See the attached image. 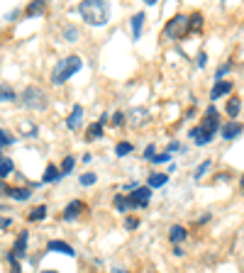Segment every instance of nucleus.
Wrapping results in <instances>:
<instances>
[{"mask_svg":"<svg viewBox=\"0 0 244 273\" xmlns=\"http://www.w3.org/2000/svg\"><path fill=\"white\" fill-rule=\"evenodd\" d=\"M74 166H76V159H74V156H66V159H64V164H61V176H64V173H71V171H74Z\"/></svg>","mask_w":244,"mask_h":273,"instance_id":"nucleus-29","label":"nucleus"},{"mask_svg":"<svg viewBox=\"0 0 244 273\" xmlns=\"http://www.w3.org/2000/svg\"><path fill=\"white\" fill-rule=\"evenodd\" d=\"M125 227H127V229H137V227H139V219H137V217H127V219H125Z\"/></svg>","mask_w":244,"mask_h":273,"instance_id":"nucleus-37","label":"nucleus"},{"mask_svg":"<svg viewBox=\"0 0 244 273\" xmlns=\"http://www.w3.org/2000/svg\"><path fill=\"white\" fill-rule=\"evenodd\" d=\"M27 237H30L27 232H22V234L18 237V244H15V251H13L15 256H25V251H27Z\"/></svg>","mask_w":244,"mask_h":273,"instance_id":"nucleus-18","label":"nucleus"},{"mask_svg":"<svg viewBox=\"0 0 244 273\" xmlns=\"http://www.w3.org/2000/svg\"><path fill=\"white\" fill-rule=\"evenodd\" d=\"M113 125H115V127H122V125H125V112H115V115H113Z\"/></svg>","mask_w":244,"mask_h":273,"instance_id":"nucleus-36","label":"nucleus"},{"mask_svg":"<svg viewBox=\"0 0 244 273\" xmlns=\"http://www.w3.org/2000/svg\"><path fill=\"white\" fill-rule=\"evenodd\" d=\"M115 273H125V271H120V268H117V271H115Z\"/></svg>","mask_w":244,"mask_h":273,"instance_id":"nucleus-46","label":"nucleus"},{"mask_svg":"<svg viewBox=\"0 0 244 273\" xmlns=\"http://www.w3.org/2000/svg\"><path fill=\"white\" fill-rule=\"evenodd\" d=\"M20 129H22V134H37V127L32 125V122H20Z\"/></svg>","mask_w":244,"mask_h":273,"instance_id":"nucleus-32","label":"nucleus"},{"mask_svg":"<svg viewBox=\"0 0 244 273\" xmlns=\"http://www.w3.org/2000/svg\"><path fill=\"white\" fill-rule=\"evenodd\" d=\"M83 210H86V205H83L81 200H71L69 205H66V210H64V219H66V222H74V219L81 217Z\"/></svg>","mask_w":244,"mask_h":273,"instance_id":"nucleus-6","label":"nucleus"},{"mask_svg":"<svg viewBox=\"0 0 244 273\" xmlns=\"http://www.w3.org/2000/svg\"><path fill=\"white\" fill-rule=\"evenodd\" d=\"M242 125L239 122H227L225 127L220 129V134H222V139H237L239 134H242Z\"/></svg>","mask_w":244,"mask_h":273,"instance_id":"nucleus-8","label":"nucleus"},{"mask_svg":"<svg viewBox=\"0 0 244 273\" xmlns=\"http://www.w3.org/2000/svg\"><path fill=\"white\" fill-rule=\"evenodd\" d=\"M13 168H15V164H13V159L3 156V159H0V181H3L5 176H10V173H13Z\"/></svg>","mask_w":244,"mask_h":273,"instance_id":"nucleus-17","label":"nucleus"},{"mask_svg":"<svg viewBox=\"0 0 244 273\" xmlns=\"http://www.w3.org/2000/svg\"><path fill=\"white\" fill-rule=\"evenodd\" d=\"M15 100V91L8 86H0V103H13Z\"/></svg>","mask_w":244,"mask_h":273,"instance_id":"nucleus-25","label":"nucleus"},{"mask_svg":"<svg viewBox=\"0 0 244 273\" xmlns=\"http://www.w3.org/2000/svg\"><path fill=\"white\" fill-rule=\"evenodd\" d=\"M22 103L30 110H44L47 108V95H44L42 88L30 86V88H25V93H22Z\"/></svg>","mask_w":244,"mask_h":273,"instance_id":"nucleus-3","label":"nucleus"},{"mask_svg":"<svg viewBox=\"0 0 244 273\" xmlns=\"http://www.w3.org/2000/svg\"><path fill=\"white\" fill-rule=\"evenodd\" d=\"M200 27H203V18L198 13L188 18V32H200Z\"/></svg>","mask_w":244,"mask_h":273,"instance_id":"nucleus-20","label":"nucleus"},{"mask_svg":"<svg viewBox=\"0 0 244 273\" xmlns=\"http://www.w3.org/2000/svg\"><path fill=\"white\" fill-rule=\"evenodd\" d=\"M0 159H3V156H0Z\"/></svg>","mask_w":244,"mask_h":273,"instance_id":"nucleus-47","label":"nucleus"},{"mask_svg":"<svg viewBox=\"0 0 244 273\" xmlns=\"http://www.w3.org/2000/svg\"><path fill=\"white\" fill-rule=\"evenodd\" d=\"M188 237V232H186V227H181V224H173L171 227V232H169V239L173 241V244H178V241H183V239Z\"/></svg>","mask_w":244,"mask_h":273,"instance_id":"nucleus-15","label":"nucleus"},{"mask_svg":"<svg viewBox=\"0 0 244 273\" xmlns=\"http://www.w3.org/2000/svg\"><path fill=\"white\" fill-rule=\"evenodd\" d=\"M44 8H47L44 0H35L32 5H27V15H30V18H32V15H39V13H44Z\"/></svg>","mask_w":244,"mask_h":273,"instance_id":"nucleus-23","label":"nucleus"},{"mask_svg":"<svg viewBox=\"0 0 244 273\" xmlns=\"http://www.w3.org/2000/svg\"><path fill=\"white\" fill-rule=\"evenodd\" d=\"M88 137H91V139H100V137H103V125H100V122L91 125V127H88Z\"/></svg>","mask_w":244,"mask_h":273,"instance_id":"nucleus-28","label":"nucleus"},{"mask_svg":"<svg viewBox=\"0 0 244 273\" xmlns=\"http://www.w3.org/2000/svg\"><path fill=\"white\" fill-rule=\"evenodd\" d=\"M10 224H13V219H10V217H3V219H0V229H5V227H10Z\"/></svg>","mask_w":244,"mask_h":273,"instance_id":"nucleus-40","label":"nucleus"},{"mask_svg":"<svg viewBox=\"0 0 244 273\" xmlns=\"http://www.w3.org/2000/svg\"><path fill=\"white\" fill-rule=\"evenodd\" d=\"M130 151H132L130 142H120V144L115 146V154H117V156H125V154H130Z\"/></svg>","mask_w":244,"mask_h":273,"instance_id":"nucleus-30","label":"nucleus"},{"mask_svg":"<svg viewBox=\"0 0 244 273\" xmlns=\"http://www.w3.org/2000/svg\"><path fill=\"white\" fill-rule=\"evenodd\" d=\"M81 117H83V108H81V105H74L71 115L66 117V127H69V129H76L78 125H81Z\"/></svg>","mask_w":244,"mask_h":273,"instance_id":"nucleus-13","label":"nucleus"},{"mask_svg":"<svg viewBox=\"0 0 244 273\" xmlns=\"http://www.w3.org/2000/svg\"><path fill=\"white\" fill-rule=\"evenodd\" d=\"M81 66H83L81 56H66V59H61V61L57 64V69L52 71V83H54V86L66 83L74 73L81 71Z\"/></svg>","mask_w":244,"mask_h":273,"instance_id":"nucleus-2","label":"nucleus"},{"mask_svg":"<svg viewBox=\"0 0 244 273\" xmlns=\"http://www.w3.org/2000/svg\"><path fill=\"white\" fill-rule=\"evenodd\" d=\"M5 195L8 198H13V200H27L30 195H32V190L30 188H5Z\"/></svg>","mask_w":244,"mask_h":273,"instance_id":"nucleus-11","label":"nucleus"},{"mask_svg":"<svg viewBox=\"0 0 244 273\" xmlns=\"http://www.w3.org/2000/svg\"><path fill=\"white\" fill-rule=\"evenodd\" d=\"M190 139H195V144H198V146H205V144L212 142V134L205 132L203 127H193V129H190Z\"/></svg>","mask_w":244,"mask_h":273,"instance_id":"nucleus-7","label":"nucleus"},{"mask_svg":"<svg viewBox=\"0 0 244 273\" xmlns=\"http://www.w3.org/2000/svg\"><path fill=\"white\" fill-rule=\"evenodd\" d=\"M115 207H117L120 212H127V210H132L130 198H125V195H117V198H115Z\"/></svg>","mask_w":244,"mask_h":273,"instance_id":"nucleus-24","label":"nucleus"},{"mask_svg":"<svg viewBox=\"0 0 244 273\" xmlns=\"http://www.w3.org/2000/svg\"><path fill=\"white\" fill-rule=\"evenodd\" d=\"M229 69H232V64H225V66H220V69H217V73H215V76H217V81H222V76H225Z\"/></svg>","mask_w":244,"mask_h":273,"instance_id":"nucleus-39","label":"nucleus"},{"mask_svg":"<svg viewBox=\"0 0 244 273\" xmlns=\"http://www.w3.org/2000/svg\"><path fill=\"white\" fill-rule=\"evenodd\" d=\"M154 156H156V146L149 144L147 149H144V159H147V161H154Z\"/></svg>","mask_w":244,"mask_h":273,"instance_id":"nucleus-35","label":"nucleus"},{"mask_svg":"<svg viewBox=\"0 0 244 273\" xmlns=\"http://www.w3.org/2000/svg\"><path fill=\"white\" fill-rule=\"evenodd\" d=\"M47 249H49V251H59V254H66V256H74L76 254L74 246H69L66 241H57V239H54V241H49V244H47Z\"/></svg>","mask_w":244,"mask_h":273,"instance_id":"nucleus-12","label":"nucleus"},{"mask_svg":"<svg viewBox=\"0 0 244 273\" xmlns=\"http://www.w3.org/2000/svg\"><path fill=\"white\" fill-rule=\"evenodd\" d=\"M78 13L83 22H88L91 27H103L110 20V5L105 0H83L78 5Z\"/></svg>","mask_w":244,"mask_h":273,"instance_id":"nucleus-1","label":"nucleus"},{"mask_svg":"<svg viewBox=\"0 0 244 273\" xmlns=\"http://www.w3.org/2000/svg\"><path fill=\"white\" fill-rule=\"evenodd\" d=\"M205 64H207V56L200 54V56H198V66H205Z\"/></svg>","mask_w":244,"mask_h":273,"instance_id":"nucleus-41","label":"nucleus"},{"mask_svg":"<svg viewBox=\"0 0 244 273\" xmlns=\"http://www.w3.org/2000/svg\"><path fill=\"white\" fill-rule=\"evenodd\" d=\"M95 181H98V176H95V173H91V171H88V173H83V176L78 178V183H81L83 188H88V185H93Z\"/></svg>","mask_w":244,"mask_h":273,"instance_id":"nucleus-27","label":"nucleus"},{"mask_svg":"<svg viewBox=\"0 0 244 273\" xmlns=\"http://www.w3.org/2000/svg\"><path fill=\"white\" fill-rule=\"evenodd\" d=\"M188 35V18L186 15H176L166 22V37L169 39H183Z\"/></svg>","mask_w":244,"mask_h":273,"instance_id":"nucleus-4","label":"nucleus"},{"mask_svg":"<svg viewBox=\"0 0 244 273\" xmlns=\"http://www.w3.org/2000/svg\"><path fill=\"white\" fill-rule=\"evenodd\" d=\"M13 142H15V139H13L5 129H0V146H8V144H13Z\"/></svg>","mask_w":244,"mask_h":273,"instance_id":"nucleus-34","label":"nucleus"},{"mask_svg":"<svg viewBox=\"0 0 244 273\" xmlns=\"http://www.w3.org/2000/svg\"><path fill=\"white\" fill-rule=\"evenodd\" d=\"M147 117H149V115H147V110L144 108H137V110H132L130 112V120H132L134 127H142V125L147 122Z\"/></svg>","mask_w":244,"mask_h":273,"instance_id":"nucleus-14","label":"nucleus"},{"mask_svg":"<svg viewBox=\"0 0 244 273\" xmlns=\"http://www.w3.org/2000/svg\"><path fill=\"white\" fill-rule=\"evenodd\" d=\"M42 273H59V271H42Z\"/></svg>","mask_w":244,"mask_h":273,"instance_id":"nucleus-44","label":"nucleus"},{"mask_svg":"<svg viewBox=\"0 0 244 273\" xmlns=\"http://www.w3.org/2000/svg\"><path fill=\"white\" fill-rule=\"evenodd\" d=\"M207 219H210V212H205V215H200V219H198V222L203 224V222H207Z\"/></svg>","mask_w":244,"mask_h":273,"instance_id":"nucleus-43","label":"nucleus"},{"mask_svg":"<svg viewBox=\"0 0 244 273\" xmlns=\"http://www.w3.org/2000/svg\"><path fill=\"white\" fill-rule=\"evenodd\" d=\"M142 25H144V13H137L132 18V32H134V39L142 35Z\"/></svg>","mask_w":244,"mask_h":273,"instance_id":"nucleus-19","label":"nucleus"},{"mask_svg":"<svg viewBox=\"0 0 244 273\" xmlns=\"http://www.w3.org/2000/svg\"><path fill=\"white\" fill-rule=\"evenodd\" d=\"M229 91H232V83H229V81H217V83H215V88L210 91V100H220V98L227 95Z\"/></svg>","mask_w":244,"mask_h":273,"instance_id":"nucleus-9","label":"nucleus"},{"mask_svg":"<svg viewBox=\"0 0 244 273\" xmlns=\"http://www.w3.org/2000/svg\"><path fill=\"white\" fill-rule=\"evenodd\" d=\"M200 127L210 132V134H215V129H217V110L215 108H207V117L203 120V125Z\"/></svg>","mask_w":244,"mask_h":273,"instance_id":"nucleus-10","label":"nucleus"},{"mask_svg":"<svg viewBox=\"0 0 244 273\" xmlns=\"http://www.w3.org/2000/svg\"><path fill=\"white\" fill-rule=\"evenodd\" d=\"M239 183H242V188H244V176H242V181H239Z\"/></svg>","mask_w":244,"mask_h":273,"instance_id":"nucleus-45","label":"nucleus"},{"mask_svg":"<svg viewBox=\"0 0 244 273\" xmlns=\"http://www.w3.org/2000/svg\"><path fill=\"white\" fill-rule=\"evenodd\" d=\"M176 149H178V142H171V144H169V154H171V151H176Z\"/></svg>","mask_w":244,"mask_h":273,"instance_id":"nucleus-42","label":"nucleus"},{"mask_svg":"<svg viewBox=\"0 0 244 273\" xmlns=\"http://www.w3.org/2000/svg\"><path fill=\"white\" fill-rule=\"evenodd\" d=\"M44 215H47V207H44V205H37V207L30 212V222H39V219H44Z\"/></svg>","mask_w":244,"mask_h":273,"instance_id":"nucleus-26","label":"nucleus"},{"mask_svg":"<svg viewBox=\"0 0 244 273\" xmlns=\"http://www.w3.org/2000/svg\"><path fill=\"white\" fill-rule=\"evenodd\" d=\"M64 37H66L69 42H76V39H78V30H76L74 25H69V27H64Z\"/></svg>","mask_w":244,"mask_h":273,"instance_id":"nucleus-31","label":"nucleus"},{"mask_svg":"<svg viewBox=\"0 0 244 273\" xmlns=\"http://www.w3.org/2000/svg\"><path fill=\"white\" fill-rule=\"evenodd\" d=\"M166 181H169V176H166V173H151V176H149V188H161Z\"/></svg>","mask_w":244,"mask_h":273,"instance_id":"nucleus-21","label":"nucleus"},{"mask_svg":"<svg viewBox=\"0 0 244 273\" xmlns=\"http://www.w3.org/2000/svg\"><path fill=\"white\" fill-rule=\"evenodd\" d=\"M239 108H242L239 98H229V103H227V115H229V117H237V115H239Z\"/></svg>","mask_w":244,"mask_h":273,"instance_id":"nucleus-22","label":"nucleus"},{"mask_svg":"<svg viewBox=\"0 0 244 273\" xmlns=\"http://www.w3.org/2000/svg\"><path fill=\"white\" fill-rule=\"evenodd\" d=\"M61 178V171H59L57 166H47V171H44V183H57Z\"/></svg>","mask_w":244,"mask_h":273,"instance_id":"nucleus-16","label":"nucleus"},{"mask_svg":"<svg viewBox=\"0 0 244 273\" xmlns=\"http://www.w3.org/2000/svg\"><path fill=\"white\" fill-rule=\"evenodd\" d=\"M169 159H171L169 151H166V154H156V156H154V164H164V161H169Z\"/></svg>","mask_w":244,"mask_h":273,"instance_id":"nucleus-38","label":"nucleus"},{"mask_svg":"<svg viewBox=\"0 0 244 273\" xmlns=\"http://www.w3.org/2000/svg\"><path fill=\"white\" fill-rule=\"evenodd\" d=\"M127 198H130L132 207H147V205H149V198H151V188L142 185V188H137L134 193H130Z\"/></svg>","mask_w":244,"mask_h":273,"instance_id":"nucleus-5","label":"nucleus"},{"mask_svg":"<svg viewBox=\"0 0 244 273\" xmlns=\"http://www.w3.org/2000/svg\"><path fill=\"white\" fill-rule=\"evenodd\" d=\"M207 168H210V161H203V164L198 166V168H195V173H193V178H195V181H200V178H203V173H205Z\"/></svg>","mask_w":244,"mask_h":273,"instance_id":"nucleus-33","label":"nucleus"}]
</instances>
